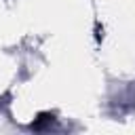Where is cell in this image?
<instances>
[{
  "instance_id": "1",
  "label": "cell",
  "mask_w": 135,
  "mask_h": 135,
  "mask_svg": "<svg viewBox=\"0 0 135 135\" xmlns=\"http://www.w3.org/2000/svg\"><path fill=\"white\" fill-rule=\"evenodd\" d=\"M53 120H55V116H53V114H49V112H42V114H38V118L32 122V129H36V131H38V129H42L46 122H53Z\"/></svg>"
}]
</instances>
